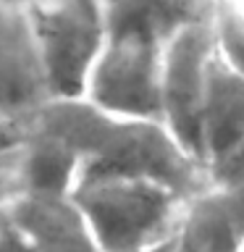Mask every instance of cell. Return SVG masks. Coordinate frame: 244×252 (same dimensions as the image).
<instances>
[{
    "label": "cell",
    "mask_w": 244,
    "mask_h": 252,
    "mask_svg": "<svg viewBox=\"0 0 244 252\" xmlns=\"http://www.w3.org/2000/svg\"><path fill=\"white\" fill-rule=\"evenodd\" d=\"M0 252H100L68 197L19 194L0 210Z\"/></svg>",
    "instance_id": "obj_6"
},
{
    "label": "cell",
    "mask_w": 244,
    "mask_h": 252,
    "mask_svg": "<svg viewBox=\"0 0 244 252\" xmlns=\"http://www.w3.org/2000/svg\"><path fill=\"white\" fill-rule=\"evenodd\" d=\"M21 194L68 197L79 179V158L68 145L50 134L31 129L16 153Z\"/></svg>",
    "instance_id": "obj_11"
},
{
    "label": "cell",
    "mask_w": 244,
    "mask_h": 252,
    "mask_svg": "<svg viewBox=\"0 0 244 252\" xmlns=\"http://www.w3.org/2000/svg\"><path fill=\"white\" fill-rule=\"evenodd\" d=\"M29 126L74 150L79 158L76 181H152L186 200L210 189L205 165L160 121L113 116L87 100H50L29 118Z\"/></svg>",
    "instance_id": "obj_1"
},
{
    "label": "cell",
    "mask_w": 244,
    "mask_h": 252,
    "mask_svg": "<svg viewBox=\"0 0 244 252\" xmlns=\"http://www.w3.org/2000/svg\"><path fill=\"white\" fill-rule=\"evenodd\" d=\"M213 58H215V34L210 21L189 27L173 37L163 50L160 66V124L197 160H200V118Z\"/></svg>",
    "instance_id": "obj_4"
},
{
    "label": "cell",
    "mask_w": 244,
    "mask_h": 252,
    "mask_svg": "<svg viewBox=\"0 0 244 252\" xmlns=\"http://www.w3.org/2000/svg\"><path fill=\"white\" fill-rule=\"evenodd\" d=\"M160 252H165V250H160Z\"/></svg>",
    "instance_id": "obj_16"
},
{
    "label": "cell",
    "mask_w": 244,
    "mask_h": 252,
    "mask_svg": "<svg viewBox=\"0 0 244 252\" xmlns=\"http://www.w3.org/2000/svg\"><path fill=\"white\" fill-rule=\"evenodd\" d=\"M39 0H0V5H11V8H31Z\"/></svg>",
    "instance_id": "obj_14"
},
{
    "label": "cell",
    "mask_w": 244,
    "mask_h": 252,
    "mask_svg": "<svg viewBox=\"0 0 244 252\" xmlns=\"http://www.w3.org/2000/svg\"><path fill=\"white\" fill-rule=\"evenodd\" d=\"M68 200L100 252L165 250L189 202L160 184L137 179H84L74 184Z\"/></svg>",
    "instance_id": "obj_2"
},
{
    "label": "cell",
    "mask_w": 244,
    "mask_h": 252,
    "mask_svg": "<svg viewBox=\"0 0 244 252\" xmlns=\"http://www.w3.org/2000/svg\"><path fill=\"white\" fill-rule=\"evenodd\" d=\"M16 153H19V150H16ZM16 153H11L8 158H0V210L21 194L19 160H16Z\"/></svg>",
    "instance_id": "obj_12"
},
{
    "label": "cell",
    "mask_w": 244,
    "mask_h": 252,
    "mask_svg": "<svg viewBox=\"0 0 244 252\" xmlns=\"http://www.w3.org/2000/svg\"><path fill=\"white\" fill-rule=\"evenodd\" d=\"M228 242L244 244V187L192 197L165 252H215Z\"/></svg>",
    "instance_id": "obj_10"
},
{
    "label": "cell",
    "mask_w": 244,
    "mask_h": 252,
    "mask_svg": "<svg viewBox=\"0 0 244 252\" xmlns=\"http://www.w3.org/2000/svg\"><path fill=\"white\" fill-rule=\"evenodd\" d=\"M53 100H82L105 47L100 0H39L27 8Z\"/></svg>",
    "instance_id": "obj_3"
},
{
    "label": "cell",
    "mask_w": 244,
    "mask_h": 252,
    "mask_svg": "<svg viewBox=\"0 0 244 252\" xmlns=\"http://www.w3.org/2000/svg\"><path fill=\"white\" fill-rule=\"evenodd\" d=\"M242 252H244V250H242Z\"/></svg>",
    "instance_id": "obj_17"
},
{
    "label": "cell",
    "mask_w": 244,
    "mask_h": 252,
    "mask_svg": "<svg viewBox=\"0 0 244 252\" xmlns=\"http://www.w3.org/2000/svg\"><path fill=\"white\" fill-rule=\"evenodd\" d=\"M244 250V244H239V242H228V244H223V247H218L215 252H242Z\"/></svg>",
    "instance_id": "obj_15"
},
{
    "label": "cell",
    "mask_w": 244,
    "mask_h": 252,
    "mask_svg": "<svg viewBox=\"0 0 244 252\" xmlns=\"http://www.w3.org/2000/svg\"><path fill=\"white\" fill-rule=\"evenodd\" d=\"M108 39L165 47L176 34L210 24L215 0H100Z\"/></svg>",
    "instance_id": "obj_8"
},
{
    "label": "cell",
    "mask_w": 244,
    "mask_h": 252,
    "mask_svg": "<svg viewBox=\"0 0 244 252\" xmlns=\"http://www.w3.org/2000/svg\"><path fill=\"white\" fill-rule=\"evenodd\" d=\"M27 131H29V124L0 116V158H8L11 153H16L27 139Z\"/></svg>",
    "instance_id": "obj_13"
},
{
    "label": "cell",
    "mask_w": 244,
    "mask_h": 252,
    "mask_svg": "<svg viewBox=\"0 0 244 252\" xmlns=\"http://www.w3.org/2000/svg\"><path fill=\"white\" fill-rule=\"evenodd\" d=\"M50 100L27 8L0 5V116L29 124Z\"/></svg>",
    "instance_id": "obj_7"
},
{
    "label": "cell",
    "mask_w": 244,
    "mask_h": 252,
    "mask_svg": "<svg viewBox=\"0 0 244 252\" xmlns=\"http://www.w3.org/2000/svg\"><path fill=\"white\" fill-rule=\"evenodd\" d=\"M163 50L131 39H105L82 100L113 116L160 121Z\"/></svg>",
    "instance_id": "obj_5"
},
{
    "label": "cell",
    "mask_w": 244,
    "mask_h": 252,
    "mask_svg": "<svg viewBox=\"0 0 244 252\" xmlns=\"http://www.w3.org/2000/svg\"><path fill=\"white\" fill-rule=\"evenodd\" d=\"M244 145V74L213 58L200 118V160L218 163Z\"/></svg>",
    "instance_id": "obj_9"
}]
</instances>
